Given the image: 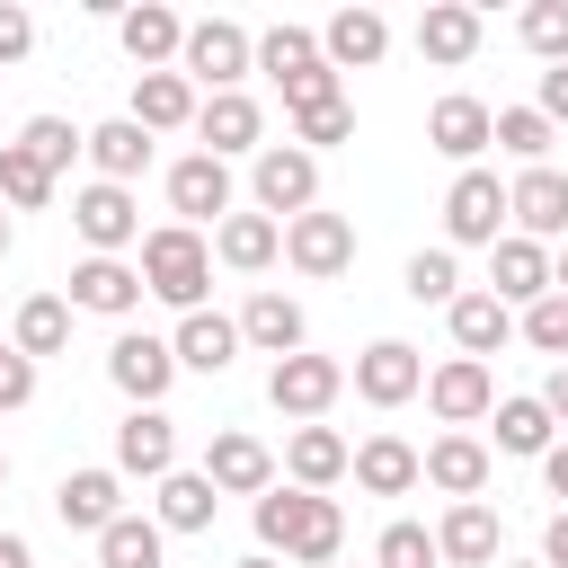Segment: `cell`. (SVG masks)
I'll return each mask as SVG.
<instances>
[{"mask_svg":"<svg viewBox=\"0 0 568 568\" xmlns=\"http://www.w3.org/2000/svg\"><path fill=\"white\" fill-rule=\"evenodd\" d=\"M257 541H266V559H293V568H337V550H346V515H337V497H320V488H266L257 497Z\"/></svg>","mask_w":568,"mask_h":568,"instance_id":"6da1fadb","label":"cell"},{"mask_svg":"<svg viewBox=\"0 0 568 568\" xmlns=\"http://www.w3.org/2000/svg\"><path fill=\"white\" fill-rule=\"evenodd\" d=\"M204 284H213V248H204V231H186V222L142 231V293H160V302L186 320V311H204Z\"/></svg>","mask_w":568,"mask_h":568,"instance_id":"7a4b0ae2","label":"cell"},{"mask_svg":"<svg viewBox=\"0 0 568 568\" xmlns=\"http://www.w3.org/2000/svg\"><path fill=\"white\" fill-rule=\"evenodd\" d=\"M178 71H186V80H204V89L222 98V89H240V80L257 71V36H248L240 18H195V27H186Z\"/></svg>","mask_w":568,"mask_h":568,"instance_id":"3957f363","label":"cell"},{"mask_svg":"<svg viewBox=\"0 0 568 568\" xmlns=\"http://www.w3.org/2000/svg\"><path fill=\"white\" fill-rule=\"evenodd\" d=\"M248 195H257L266 222H302V213L320 204V160H311L302 142H266L257 169H248Z\"/></svg>","mask_w":568,"mask_h":568,"instance_id":"277c9868","label":"cell"},{"mask_svg":"<svg viewBox=\"0 0 568 568\" xmlns=\"http://www.w3.org/2000/svg\"><path fill=\"white\" fill-rule=\"evenodd\" d=\"M506 186L488 178V169H462L453 186H444V248H497L506 240Z\"/></svg>","mask_w":568,"mask_h":568,"instance_id":"5b68a950","label":"cell"},{"mask_svg":"<svg viewBox=\"0 0 568 568\" xmlns=\"http://www.w3.org/2000/svg\"><path fill=\"white\" fill-rule=\"evenodd\" d=\"M71 222H80L89 257H124V248H142V204H133V186L89 178V186L71 195Z\"/></svg>","mask_w":568,"mask_h":568,"instance_id":"8992f818","label":"cell"},{"mask_svg":"<svg viewBox=\"0 0 568 568\" xmlns=\"http://www.w3.org/2000/svg\"><path fill=\"white\" fill-rule=\"evenodd\" d=\"M106 382H115L133 408H160V399H169V382H178V346H169V337H151V328H124V337L106 346Z\"/></svg>","mask_w":568,"mask_h":568,"instance_id":"52a82bcc","label":"cell"},{"mask_svg":"<svg viewBox=\"0 0 568 568\" xmlns=\"http://www.w3.org/2000/svg\"><path fill=\"white\" fill-rule=\"evenodd\" d=\"M284 257H293V275L328 284V275H346V266H355V222H346V213H328V204H311L302 222H284Z\"/></svg>","mask_w":568,"mask_h":568,"instance_id":"ba28073f","label":"cell"},{"mask_svg":"<svg viewBox=\"0 0 568 568\" xmlns=\"http://www.w3.org/2000/svg\"><path fill=\"white\" fill-rule=\"evenodd\" d=\"M169 213L195 231V222H231V160H213V151H186L178 169H169Z\"/></svg>","mask_w":568,"mask_h":568,"instance_id":"9c48e42d","label":"cell"},{"mask_svg":"<svg viewBox=\"0 0 568 568\" xmlns=\"http://www.w3.org/2000/svg\"><path fill=\"white\" fill-rule=\"evenodd\" d=\"M337 390H346V364H337V355H311V346H302V355H284V364L266 373V399H275L284 417H302V426H311Z\"/></svg>","mask_w":568,"mask_h":568,"instance_id":"30bf717a","label":"cell"},{"mask_svg":"<svg viewBox=\"0 0 568 568\" xmlns=\"http://www.w3.org/2000/svg\"><path fill=\"white\" fill-rule=\"evenodd\" d=\"M426 142H435L444 160H462V169H470V160L497 142V106H488V98H470V89H453V98H435V106H426Z\"/></svg>","mask_w":568,"mask_h":568,"instance_id":"8fae6325","label":"cell"},{"mask_svg":"<svg viewBox=\"0 0 568 568\" xmlns=\"http://www.w3.org/2000/svg\"><path fill=\"white\" fill-rule=\"evenodd\" d=\"M417 390H426V364H417V346H408V337H373V346L355 355V399L399 408V399H417Z\"/></svg>","mask_w":568,"mask_h":568,"instance_id":"7c38bea8","label":"cell"},{"mask_svg":"<svg viewBox=\"0 0 568 568\" xmlns=\"http://www.w3.org/2000/svg\"><path fill=\"white\" fill-rule=\"evenodd\" d=\"M488 293H497L506 311H532V302L550 293V248L524 240V231H506V240L488 248Z\"/></svg>","mask_w":568,"mask_h":568,"instance_id":"4fadbf2b","label":"cell"},{"mask_svg":"<svg viewBox=\"0 0 568 568\" xmlns=\"http://www.w3.org/2000/svg\"><path fill=\"white\" fill-rule=\"evenodd\" d=\"M426 408L462 435V426H479L488 408H497V382H488V364H470V355H453V364H435L426 373Z\"/></svg>","mask_w":568,"mask_h":568,"instance_id":"5bb4252c","label":"cell"},{"mask_svg":"<svg viewBox=\"0 0 568 568\" xmlns=\"http://www.w3.org/2000/svg\"><path fill=\"white\" fill-rule=\"evenodd\" d=\"M204 479H213L222 497H266V488H275V453H266L257 435L222 426V435L204 444Z\"/></svg>","mask_w":568,"mask_h":568,"instance_id":"9a60e30c","label":"cell"},{"mask_svg":"<svg viewBox=\"0 0 568 568\" xmlns=\"http://www.w3.org/2000/svg\"><path fill=\"white\" fill-rule=\"evenodd\" d=\"M71 311L133 320V311H142V266H124V257H80V266H71Z\"/></svg>","mask_w":568,"mask_h":568,"instance_id":"2e32d148","label":"cell"},{"mask_svg":"<svg viewBox=\"0 0 568 568\" xmlns=\"http://www.w3.org/2000/svg\"><path fill=\"white\" fill-rule=\"evenodd\" d=\"M115 470H124V479H169V470H178V417L133 408V417L115 426Z\"/></svg>","mask_w":568,"mask_h":568,"instance_id":"e0dca14e","label":"cell"},{"mask_svg":"<svg viewBox=\"0 0 568 568\" xmlns=\"http://www.w3.org/2000/svg\"><path fill=\"white\" fill-rule=\"evenodd\" d=\"M115 44L133 53V71H169V62L186 53V18H178V9H160V0H142V9H124V18H115Z\"/></svg>","mask_w":568,"mask_h":568,"instance_id":"ac0fdd59","label":"cell"},{"mask_svg":"<svg viewBox=\"0 0 568 568\" xmlns=\"http://www.w3.org/2000/svg\"><path fill=\"white\" fill-rule=\"evenodd\" d=\"M506 213H515L524 240H568V178L559 169H524L506 186Z\"/></svg>","mask_w":568,"mask_h":568,"instance_id":"d6986e66","label":"cell"},{"mask_svg":"<svg viewBox=\"0 0 568 568\" xmlns=\"http://www.w3.org/2000/svg\"><path fill=\"white\" fill-rule=\"evenodd\" d=\"M320 53H328V71H373L390 53V18L382 9H337L320 27Z\"/></svg>","mask_w":568,"mask_h":568,"instance_id":"ffe728a7","label":"cell"},{"mask_svg":"<svg viewBox=\"0 0 568 568\" xmlns=\"http://www.w3.org/2000/svg\"><path fill=\"white\" fill-rule=\"evenodd\" d=\"M195 133H204V151H213V160H231V151H266V142H257V133H266V115H257V98H248V89L204 98V106H195Z\"/></svg>","mask_w":568,"mask_h":568,"instance_id":"44dd1931","label":"cell"},{"mask_svg":"<svg viewBox=\"0 0 568 568\" xmlns=\"http://www.w3.org/2000/svg\"><path fill=\"white\" fill-rule=\"evenodd\" d=\"M346 470H355V453H346L337 426H293V444H284V479H293V488H320V497H328Z\"/></svg>","mask_w":568,"mask_h":568,"instance_id":"7402d4cb","label":"cell"},{"mask_svg":"<svg viewBox=\"0 0 568 568\" xmlns=\"http://www.w3.org/2000/svg\"><path fill=\"white\" fill-rule=\"evenodd\" d=\"M426 479V453L417 444H399V435H364L355 444V488L364 497H408Z\"/></svg>","mask_w":568,"mask_h":568,"instance_id":"603a6c76","label":"cell"},{"mask_svg":"<svg viewBox=\"0 0 568 568\" xmlns=\"http://www.w3.org/2000/svg\"><path fill=\"white\" fill-rule=\"evenodd\" d=\"M53 515H62L71 532H106V524L124 515V470H71V479L53 488Z\"/></svg>","mask_w":568,"mask_h":568,"instance_id":"cb8c5ba5","label":"cell"},{"mask_svg":"<svg viewBox=\"0 0 568 568\" xmlns=\"http://www.w3.org/2000/svg\"><path fill=\"white\" fill-rule=\"evenodd\" d=\"M142 133H178L195 124V80L186 71H133V106H124Z\"/></svg>","mask_w":568,"mask_h":568,"instance_id":"d4e9b609","label":"cell"},{"mask_svg":"<svg viewBox=\"0 0 568 568\" xmlns=\"http://www.w3.org/2000/svg\"><path fill=\"white\" fill-rule=\"evenodd\" d=\"M89 169H98L106 186H133V178L151 169V133H142L133 115H106V124H89Z\"/></svg>","mask_w":568,"mask_h":568,"instance_id":"484cf974","label":"cell"},{"mask_svg":"<svg viewBox=\"0 0 568 568\" xmlns=\"http://www.w3.org/2000/svg\"><path fill=\"white\" fill-rule=\"evenodd\" d=\"M240 346H257V355H302V302L293 293H248V311H240Z\"/></svg>","mask_w":568,"mask_h":568,"instance_id":"4316f807","label":"cell"},{"mask_svg":"<svg viewBox=\"0 0 568 568\" xmlns=\"http://www.w3.org/2000/svg\"><path fill=\"white\" fill-rule=\"evenodd\" d=\"M444 320H453V346H462L470 364H488V355H497V346L515 337V311H506V302H497L488 284H479V293H462V302H453Z\"/></svg>","mask_w":568,"mask_h":568,"instance_id":"83f0119b","label":"cell"},{"mask_svg":"<svg viewBox=\"0 0 568 568\" xmlns=\"http://www.w3.org/2000/svg\"><path fill=\"white\" fill-rule=\"evenodd\" d=\"M169 346H178V373H231V355H240V320H222V311H186Z\"/></svg>","mask_w":568,"mask_h":568,"instance_id":"f1b7e54d","label":"cell"},{"mask_svg":"<svg viewBox=\"0 0 568 568\" xmlns=\"http://www.w3.org/2000/svg\"><path fill=\"white\" fill-rule=\"evenodd\" d=\"M426 479H435L453 506H470V497L488 488V444H479V435H435V444H426Z\"/></svg>","mask_w":568,"mask_h":568,"instance_id":"f546056e","label":"cell"},{"mask_svg":"<svg viewBox=\"0 0 568 568\" xmlns=\"http://www.w3.org/2000/svg\"><path fill=\"white\" fill-rule=\"evenodd\" d=\"M213 506H222V488L204 470H169L160 497H151V524L160 532H213Z\"/></svg>","mask_w":568,"mask_h":568,"instance_id":"4dcf8cb0","label":"cell"},{"mask_svg":"<svg viewBox=\"0 0 568 568\" xmlns=\"http://www.w3.org/2000/svg\"><path fill=\"white\" fill-rule=\"evenodd\" d=\"M417 53H426V62H444V71H462V62L479 53V9H462V0H435V9L417 18Z\"/></svg>","mask_w":568,"mask_h":568,"instance_id":"1f68e13d","label":"cell"},{"mask_svg":"<svg viewBox=\"0 0 568 568\" xmlns=\"http://www.w3.org/2000/svg\"><path fill=\"white\" fill-rule=\"evenodd\" d=\"M9 346H18L27 364L62 355V346H71V302H62V293H27V302H18V320H9Z\"/></svg>","mask_w":568,"mask_h":568,"instance_id":"d6a6232c","label":"cell"},{"mask_svg":"<svg viewBox=\"0 0 568 568\" xmlns=\"http://www.w3.org/2000/svg\"><path fill=\"white\" fill-rule=\"evenodd\" d=\"M213 257L240 266V275H257V266L284 257V222H266V213H231V222L213 231Z\"/></svg>","mask_w":568,"mask_h":568,"instance_id":"836d02e7","label":"cell"},{"mask_svg":"<svg viewBox=\"0 0 568 568\" xmlns=\"http://www.w3.org/2000/svg\"><path fill=\"white\" fill-rule=\"evenodd\" d=\"M488 417H497V453H524V462H541V453L559 444V417L541 408V390H524V399H497Z\"/></svg>","mask_w":568,"mask_h":568,"instance_id":"e575fe53","label":"cell"},{"mask_svg":"<svg viewBox=\"0 0 568 568\" xmlns=\"http://www.w3.org/2000/svg\"><path fill=\"white\" fill-rule=\"evenodd\" d=\"M435 550L453 559V568H497V515L470 497V506H453L444 524H435Z\"/></svg>","mask_w":568,"mask_h":568,"instance_id":"d590c367","label":"cell"},{"mask_svg":"<svg viewBox=\"0 0 568 568\" xmlns=\"http://www.w3.org/2000/svg\"><path fill=\"white\" fill-rule=\"evenodd\" d=\"M160 550H169V532L151 515H115L98 532V568H160Z\"/></svg>","mask_w":568,"mask_h":568,"instance_id":"8d00e7d4","label":"cell"},{"mask_svg":"<svg viewBox=\"0 0 568 568\" xmlns=\"http://www.w3.org/2000/svg\"><path fill=\"white\" fill-rule=\"evenodd\" d=\"M550 142H559V124L541 106H497V151H515L524 169H550Z\"/></svg>","mask_w":568,"mask_h":568,"instance_id":"74e56055","label":"cell"},{"mask_svg":"<svg viewBox=\"0 0 568 568\" xmlns=\"http://www.w3.org/2000/svg\"><path fill=\"white\" fill-rule=\"evenodd\" d=\"M0 204H18V213L53 204V169H44L27 142H0Z\"/></svg>","mask_w":568,"mask_h":568,"instance_id":"f35d334b","label":"cell"},{"mask_svg":"<svg viewBox=\"0 0 568 568\" xmlns=\"http://www.w3.org/2000/svg\"><path fill=\"white\" fill-rule=\"evenodd\" d=\"M399 284H408V302H444V311H453V302H462V257H453V248H417Z\"/></svg>","mask_w":568,"mask_h":568,"instance_id":"ab89813d","label":"cell"},{"mask_svg":"<svg viewBox=\"0 0 568 568\" xmlns=\"http://www.w3.org/2000/svg\"><path fill=\"white\" fill-rule=\"evenodd\" d=\"M311 62H328L311 27H266V36H257V71H275V80H293V71H311Z\"/></svg>","mask_w":568,"mask_h":568,"instance_id":"60d3db41","label":"cell"},{"mask_svg":"<svg viewBox=\"0 0 568 568\" xmlns=\"http://www.w3.org/2000/svg\"><path fill=\"white\" fill-rule=\"evenodd\" d=\"M373 568H444V550H435V532H426V524H382Z\"/></svg>","mask_w":568,"mask_h":568,"instance_id":"b9f144b4","label":"cell"},{"mask_svg":"<svg viewBox=\"0 0 568 568\" xmlns=\"http://www.w3.org/2000/svg\"><path fill=\"white\" fill-rule=\"evenodd\" d=\"M18 142H27V151H36L44 169H53V178H62V169H71L80 151H89V133H71L62 115H27V133H18Z\"/></svg>","mask_w":568,"mask_h":568,"instance_id":"7bdbcfd3","label":"cell"},{"mask_svg":"<svg viewBox=\"0 0 568 568\" xmlns=\"http://www.w3.org/2000/svg\"><path fill=\"white\" fill-rule=\"evenodd\" d=\"M515 328H524V346H532V355H559V364H568V293H541Z\"/></svg>","mask_w":568,"mask_h":568,"instance_id":"ee69618b","label":"cell"},{"mask_svg":"<svg viewBox=\"0 0 568 568\" xmlns=\"http://www.w3.org/2000/svg\"><path fill=\"white\" fill-rule=\"evenodd\" d=\"M524 44H532L541 62H568V0H532V9H524Z\"/></svg>","mask_w":568,"mask_h":568,"instance_id":"f6af8a7d","label":"cell"},{"mask_svg":"<svg viewBox=\"0 0 568 568\" xmlns=\"http://www.w3.org/2000/svg\"><path fill=\"white\" fill-rule=\"evenodd\" d=\"M346 133H355V106H346V98H337V106H311V115H293V142H302L311 160H320L328 142H346Z\"/></svg>","mask_w":568,"mask_h":568,"instance_id":"bcb514c9","label":"cell"},{"mask_svg":"<svg viewBox=\"0 0 568 568\" xmlns=\"http://www.w3.org/2000/svg\"><path fill=\"white\" fill-rule=\"evenodd\" d=\"M337 98H346V89H337V71H328V62H311V71H293V80H284V106H293V115L337 106Z\"/></svg>","mask_w":568,"mask_h":568,"instance_id":"7dc6e473","label":"cell"},{"mask_svg":"<svg viewBox=\"0 0 568 568\" xmlns=\"http://www.w3.org/2000/svg\"><path fill=\"white\" fill-rule=\"evenodd\" d=\"M27 53H36V18H27L18 0H0V71H9V62H27Z\"/></svg>","mask_w":568,"mask_h":568,"instance_id":"c3c4849f","label":"cell"},{"mask_svg":"<svg viewBox=\"0 0 568 568\" xmlns=\"http://www.w3.org/2000/svg\"><path fill=\"white\" fill-rule=\"evenodd\" d=\"M27 399H36V364H27L18 346H0V417H9V408H27Z\"/></svg>","mask_w":568,"mask_h":568,"instance_id":"681fc988","label":"cell"},{"mask_svg":"<svg viewBox=\"0 0 568 568\" xmlns=\"http://www.w3.org/2000/svg\"><path fill=\"white\" fill-rule=\"evenodd\" d=\"M532 106H541L550 124H568V62H550V71H541V98H532Z\"/></svg>","mask_w":568,"mask_h":568,"instance_id":"f907efd6","label":"cell"},{"mask_svg":"<svg viewBox=\"0 0 568 568\" xmlns=\"http://www.w3.org/2000/svg\"><path fill=\"white\" fill-rule=\"evenodd\" d=\"M541 568H568V506H559L550 532H541Z\"/></svg>","mask_w":568,"mask_h":568,"instance_id":"816d5d0a","label":"cell"},{"mask_svg":"<svg viewBox=\"0 0 568 568\" xmlns=\"http://www.w3.org/2000/svg\"><path fill=\"white\" fill-rule=\"evenodd\" d=\"M541 408L568 426V364H550V382H541Z\"/></svg>","mask_w":568,"mask_h":568,"instance_id":"f5cc1de1","label":"cell"},{"mask_svg":"<svg viewBox=\"0 0 568 568\" xmlns=\"http://www.w3.org/2000/svg\"><path fill=\"white\" fill-rule=\"evenodd\" d=\"M541 488H550V497H568V444H550V453H541Z\"/></svg>","mask_w":568,"mask_h":568,"instance_id":"db71d44e","label":"cell"},{"mask_svg":"<svg viewBox=\"0 0 568 568\" xmlns=\"http://www.w3.org/2000/svg\"><path fill=\"white\" fill-rule=\"evenodd\" d=\"M0 568H36V550H27L18 532H0Z\"/></svg>","mask_w":568,"mask_h":568,"instance_id":"11a10c76","label":"cell"},{"mask_svg":"<svg viewBox=\"0 0 568 568\" xmlns=\"http://www.w3.org/2000/svg\"><path fill=\"white\" fill-rule=\"evenodd\" d=\"M550 293H568V248H559V257H550Z\"/></svg>","mask_w":568,"mask_h":568,"instance_id":"9f6ffc18","label":"cell"},{"mask_svg":"<svg viewBox=\"0 0 568 568\" xmlns=\"http://www.w3.org/2000/svg\"><path fill=\"white\" fill-rule=\"evenodd\" d=\"M231 568H284V559H266V550H248V559H231Z\"/></svg>","mask_w":568,"mask_h":568,"instance_id":"6f0895ef","label":"cell"},{"mask_svg":"<svg viewBox=\"0 0 568 568\" xmlns=\"http://www.w3.org/2000/svg\"><path fill=\"white\" fill-rule=\"evenodd\" d=\"M0 257H9V213H0Z\"/></svg>","mask_w":568,"mask_h":568,"instance_id":"680465c9","label":"cell"},{"mask_svg":"<svg viewBox=\"0 0 568 568\" xmlns=\"http://www.w3.org/2000/svg\"><path fill=\"white\" fill-rule=\"evenodd\" d=\"M497 568H506V559H497ZM515 568H541V559H515Z\"/></svg>","mask_w":568,"mask_h":568,"instance_id":"91938a15","label":"cell"}]
</instances>
